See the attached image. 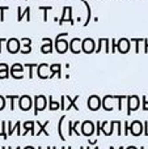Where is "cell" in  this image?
I'll return each instance as SVG.
<instances>
[{"label":"cell","instance_id":"6da1fadb","mask_svg":"<svg viewBox=\"0 0 148 149\" xmlns=\"http://www.w3.org/2000/svg\"><path fill=\"white\" fill-rule=\"evenodd\" d=\"M47 107V100L45 95H36L34 97V115H38V113L43 111Z\"/></svg>","mask_w":148,"mask_h":149},{"label":"cell","instance_id":"7a4b0ae2","mask_svg":"<svg viewBox=\"0 0 148 149\" xmlns=\"http://www.w3.org/2000/svg\"><path fill=\"white\" fill-rule=\"evenodd\" d=\"M140 106V100L138 95H128L127 97V115H131L133 111H136Z\"/></svg>","mask_w":148,"mask_h":149},{"label":"cell","instance_id":"3957f363","mask_svg":"<svg viewBox=\"0 0 148 149\" xmlns=\"http://www.w3.org/2000/svg\"><path fill=\"white\" fill-rule=\"evenodd\" d=\"M33 106V100H31L30 95H21L18 98V107L22 111H28L31 109Z\"/></svg>","mask_w":148,"mask_h":149},{"label":"cell","instance_id":"277c9868","mask_svg":"<svg viewBox=\"0 0 148 149\" xmlns=\"http://www.w3.org/2000/svg\"><path fill=\"white\" fill-rule=\"evenodd\" d=\"M37 74H38V77L39 79H42V80L50 79V74H51L50 64H46V63L38 64V67H37Z\"/></svg>","mask_w":148,"mask_h":149},{"label":"cell","instance_id":"5b68a950","mask_svg":"<svg viewBox=\"0 0 148 149\" xmlns=\"http://www.w3.org/2000/svg\"><path fill=\"white\" fill-rule=\"evenodd\" d=\"M55 50L58 51V54H64L70 50V42L66 41L64 38L55 39Z\"/></svg>","mask_w":148,"mask_h":149},{"label":"cell","instance_id":"8992f818","mask_svg":"<svg viewBox=\"0 0 148 149\" xmlns=\"http://www.w3.org/2000/svg\"><path fill=\"white\" fill-rule=\"evenodd\" d=\"M130 131L133 136H140L144 132V124L139 120H134L133 123L130 124Z\"/></svg>","mask_w":148,"mask_h":149},{"label":"cell","instance_id":"52a82bcc","mask_svg":"<svg viewBox=\"0 0 148 149\" xmlns=\"http://www.w3.org/2000/svg\"><path fill=\"white\" fill-rule=\"evenodd\" d=\"M7 50L10 54H16L21 50V42L16 38H10L7 41Z\"/></svg>","mask_w":148,"mask_h":149},{"label":"cell","instance_id":"ba28073f","mask_svg":"<svg viewBox=\"0 0 148 149\" xmlns=\"http://www.w3.org/2000/svg\"><path fill=\"white\" fill-rule=\"evenodd\" d=\"M66 21H68L71 25L75 24V21H73V18H72V8L71 7H64L63 8V16H62V18L59 20V25H63V22H66Z\"/></svg>","mask_w":148,"mask_h":149},{"label":"cell","instance_id":"9c48e42d","mask_svg":"<svg viewBox=\"0 0 148 149\" xmlns=\"http://www.w3.org/2000/svg\"><path fill=\"white\" fill-rule=\"evenodd\" d=\"M94 124L93 122L91 120H85L81 123V134L85 135V136H92V135L94 134Z\"/></svg>","mask_w":148,"mask_h":149},{"label":"cell","instance_id":"30bf717a","mask_svg":"<svg viewBox=\"0 0 148 149\" xmlns=\"http://www.w3.org/2000/svg\"><path fill=\"white\" fill-rule=\"evenodd\" d=\"M81 47H83V51L85 52V54H92L93 51H96V42L92 38H85L83 41Z\"/></svg>","mask_w":148,"mask_h":149},{"label":"cell","instance_id":"8fae6325","mask_svg":"<svg viewBox=\"0 0 148 149\" xmlns=\"http://www.w3.org/2000/svg\"><path fill=\"white\" fill-rule=\"evenodd\" d=\"M102 105V101L98 95H91L88 100V107L92 111H97Z\"/></svg>","mask_w":148,"mask_h":149},{"label":"cell","instance_id":"7c38bea8","mask_svg":"<svg viewBox=\"0 0 148 149\" xmlns=\"http://www.w3.org/2000/svg\"><path fill=\"white\" fill-rule=\"evenodd\" d=\"M81 45H83V41L80 38H72V41L70 42V51L72 54H80L83 51Z\"/></svg>","mask_w":148,"mask_h":149},{"label":"cell","instance_id":"4fadbf2b","mask_svg":"<svg viewBox=\"0 0 148 149\" xmlns=\"http://www.w3.org/2000/svg\"><path fill=\"white\" fill-rule=\"evenodd\" d=\"M130 39L127 38H121L119 41H118V51L121 52V54H127L128 51H130Z\"/></svg>","mask_w":148,"mask_h":149},{"label":"cell","instance_id":"5bb4252c","mask_svg":"<svg viewBox=\"0 0 148 149\" xmlns=\"http://www.w3.org/2000/svg\"><path fill=\"white\" fill-rule=\"evenodd\" d=\"M102 127V132L105 134V136H110L114 131V120L113 122H102L101 124Z\"/></svg>","mask_w":148,"mask_h":149},{"label":"cell","instance_id":"9a60e30c","mask_svg":"<svg viewBox=\"0 0 148 149\" xmlns=\"http://www.w3.org/2000/svg\"><path fill=\"white\" fill-rule=\"evenodd\" d=\"M34 126H36V122H30V120L25 122V123L22 124L24 132L21 135H22V136H25L28 132H31V135H33V136H36V132H34Z\"/></svg>","mask_w":148,"mask_h":149},{"label":"cell","instance_id":"2e32d148","mask_svg":"<svg viewBox=\"0 0 148 149\" xmlns=\"http://www.w3.org/2000/svg\"><path fill=\"white\" fill-rule=\"evenodd\" d=\"M80 122H70V123H68V135H70V136H72V134H75L76 136H80V132L77 131V127L80 126Z\"/></svg>","mask_w":148,"mask_h":149},{"label":"cell","instance_id":"e0dca14e","mask_svg":"<svg viewBox=\"0 0 148 149\" xmlns=\"http://www.w3.org/2000/svg\"><path fill=\"white\" fill-rule=\"evenodd\" d=\"M64 98H66V102H68V105L66 106V110H70V109H75V110H77L79 111V106H76V101L79 100V95H75V98H71V97H68V95H64Z\"/></svg>","mask_w":148,"mask_h":149},{"label":"cell","instance_id":"ac0fdd59","mask_svg":"<svg viewBox=\"0 0 148 149\" xmlns=\"http://www.w3.org/2000/svg\"><path fill=\"white\" fill-rule=\"evenodd\" d=\"M17 10H18V16H17V21H18V22H20V21L24 18V16H26V21H28V22H30V8L26 7L25 10H24V12H21V7H18Z\"/></svg>","mask_w":148,"mask_h":149},{"label":"cell","instance_id":"d6986e66","mask_svg":"<svg viewBox=\"0 0 148 149\" xmlns=\"http://www.w3.org/2000/svg\"><path fill=\"white\" fill-rule=\"evenodd\" d=\"M49 123H50L49 120H47V122H45L43 124H42L41 122H36V124H37V126L39 127V130H38V131H37V132H36V136H39V135H41V134H43L45 136H49V132L46 131V127L49 126Z\"/></svg>","mask_w":148,"mask_h":149},{"label":"cell","instance_id":"ffe728a7","mask_svg":"<svg viewBox=\"0 0 148 149\" xmlns=\"http://www.w3.org/2000/svg\"><path fill=\"white\" fill-rule=\"evenodd\" d=\"M83 4L85 5V8H87V20H85V22H84V26H88L89 25V21H91V17H92V9H91V7H89L88 1H85V0H84Z\"/></svg>","mask_w":148,"mask_h":149},{"label":"cell","instance_id":"44dd1931","mask_svg":"<svg viewBox=\"0 0 148 149\" xmlns=\"http://www.w3.org/2000/svg\"><path fill=\"white\" fill-rule=\"evenodd\" d=\"M49 109L51 111H57V110H59V109H60V103L52 101V95H50V97H49Z\"/></svg>","mask_w":148,"mask_h":149},{"label":"cell","instance_id":"7402d4cb","mask_svg":"<svg viewBox=\"0 0 148 149\" xmlns=\"http://www.w3.org/2000/svg\"><path fill=\"white\" fill-rule=\"evenodd\" d=\"M64 118H66V116L63 115L62 118L59 119V123H58V134H59V139H60V140H63V141L66 140L64 135H63V131H62V126H63V120H64Z\"/></svg>","mask_w":148,"mask_h":149},{"label":"cell","instance_id":"603a6c76","mask_svg":"<svg viewBox=\"0 0 148 149\" xmlns=\"http://www.w3.org/2000/svg\"><path fill=\"white\" fill-rule=\"evenodd\" d=\"M7 126H8V136H10V135L13 134V131H15V130H17L18 127L21 126V122H17V123L15 124V126H13V124L10 123V122H8Z\"/></svg>","mask_w":148,"mask_h":149},{"label":"cell","instance_id":"cb8c5ba5","mask_svg":"<svg viewBox=\"0 0 148 149\" xmlns=\"http://www.w3.org/2000/svg\"><path fill=\"white\" fill-rule=\"evenodd\" d=\"M41 51L43 54H50L52 51V43H43L41 47Z\"/></svg>","mask_w":148,"mask_h":149},{"label":"cell","instance_id":"d4e9b609","mask_svg":"<svg viewBox=\"0 0 148 149\" xmlns=\"http://www.w3.org/2000/svg\"><path fill=\"white\" fill-rule=\"evenodd\" d=\"M21 47L31 49V39L30 38H22L21 39Z\"/></svg>","mask_w":148,"mask_h":149},{"label":"cell","instance_id":"484cf974","mask_svg":"<svg viewBox=\"0 0 148 149\" xmlns=\"http://www.w3.org/2000/svg\"><path fill=\"white\" fill-rule=\"evenodd\" d=\"M26 68H29V79H33V68L38 67V64H33V63H26L25 64Z\"/></svg>","mask_w":148,"mask_h":149},{"label":"cell","instance_id":"4316f807","mask_svg":"<svg viewBox=\"0 0 148 149\" xmlns=\"http://www.w3.org/2000/svg\"><path fill=\"white\" fill-rule=\"evenodd\" d=\"M114 127L117 128V135L118 136H121V135L123 134L122 132V123H121L119 120H114Z\"/></svg>","mask_w":148,"mask_h":149},{"label":"cell","instance_id":"83f0119b","mask_svg":"<svg viewBox=\"0 0 148 149\" xmlns=\"http://www.w3.org/2000/svg\"><path fill=\"white\" fill-rule=\"evenodd\" d=\"M9 76V68H0V79H7Z\"/></svg>","mask_w":148,"mask_h":149},{"label":"cell","instance_id":"f1b7e54d","mask_svg":"<svg viewBox=\"0 0 148 149\" xmlns=\"http://www.w3.org/2000/svg\"><path fill=\"white\" fill-rule=\"evenodd\" d=\"M24 72H21V71H13V72H10V76L13 77V79H16V80H20V79H22L24 77Z\"/></svg>","mask_w":148,"mask_h":149},{"label":"cell","instance_id":"f546056e","mask_svg":"<svg viewBox=\"0 0 148 149\" xmlns=\"http://www.w3.org/2000/svg\"><path fill=\"white\" fill-rule=\"evenodd\" d=\"M7 98L10 100V110H15V101L18 100V95H7Z\"/></svg>","mask_w":148,"mask_h":149},{"label":"cell","instance_id":"4dcf8cb0","mask_svg":"<svg viewBox=\"0 0 148 149\" xmlns=\"http://www.w3.org/2000/svg\"><path fill=\"white\" fill-rule=\"evenodd\" d=\"M39 9L43 12V20L47 21V12L52 9V7H39Z\"/></svg>","mask_w":148,"mask_h":149},{"label":"cell","instance_id":"1f68e13d","mask_svg":"<svg viewBox=\"0 0 148 149\" xmlns=\"http://www.w3.org/2000/svg\"><path fill=\"white\" fill-rule=\"evenodd\" d=\"M143 41H144L143 38H138V39L133 38V39H131V42H135V52H136V54L139 52V45H140V42H143Z\"/></svg>","mask_w":148,"mask_h":149},{"label":"cell","instance_id":"d6a6232c","mask_svg":"<svg viewBox=\"0 0 148 149\" xmlns=\"http://www.w3.org/2000/svg\"><path fill=\"white\" fill-rule=\"evenodd\" d=\"M105 43V38H100L98 42H97V49H96V54H98V52H101V49H102V45Z\"/></svg>","mask_w":148,"mask_h":149},{"label":"cell","instance_id":"836d02e7","mask_svg":"<svg viewBox=\"0 0 148 149\" xmlns=\"http://www.w3.org/2000/svg\"><path fill=\"white\" fill-rule=\"evenodd\" d=\"M13 71H21V72H24V67L20 63H16V64H13L12 67H10V72H13Z\"/></svg>","mask_w":148,"mask_h":149},{"label":"cell","instance_id":"e575fe53","mask_svg":"<svg viewBox=\"0 0 148 149\" xmlns=\"http://www.w3.org/2000/svg\"><path fill=\"white\" fill-rule=\"evenodd\" d=\"M60 68H62V65H60V64H51V65H50L51 72H55L57 74H58V72H62V71H60Z\"/></svg>","mask_w":148,"mask_h":149},{"label":"cell","instance_id":"d590c367","mask_svg":"<svg viewBox=\"0 0 148 149\" xmlns=\"http://www.w3.org/2000/svg\"><path fill=\"white\" fill-rule=\"evenodd\" d=\"M128 131H130V123H128V122H125V123H123V135L127 136Z\"/></svg>","mask_w":148,"mask_h":149},{"label":"cell","instance_id":"8d00e7d4","mask_svg":"<svg viewBox=\"0 0 148 149\" xmlns=\"http://www.w3.org/2000/svg\"><path fill=\"white\" fill-rule=\"evenodd\" d=\"M102 122H97L96 123V136H100L102 132V127H101Z\"/></svg>","mask_w":148,"mask_h":149},{"label":"cell","instance_id":"74e56055","mask_svg":"<svg viewBox=\"0 0 148 149\" xmlns=\"http://www.w3.org/2000/svg\"><path fill=\"white\" fill-rule=\"evenodd\" d=\"M110 39H108V38H105V52H106V54H109V52H112V50H110Z\"/></svg>","mask_w":148,"mask_h":149},{"label":"cell","instance_id":"f35d334b","mask_svg":"<svg viewBox=\"0 0 148 149\" xmlns=\"http://www.w3.org/2000/svg\"><path fill=\"white\" fill-rule=\"evenodd\" d=\"M142 101H143V110H144V111H148V101H147V97H146V95H143Z\"/></svg>","mask_w":148,"mask_h":149},{"label":"cell","instance_id":"ab89813d","mask_svg":"<svg viewBox=\"0 0 148 149\" xmlns=\"http://www.w3.org/2000/svg\"><path fill=\"white\" fill-rule=\"evenodd\" d=\"M115 50H118V43L115 42V39H112V52L115 54Z\"/></svg>","mask_w":148,"mask_h":149},{"label":"cell","instance_id":"60d3db41","mask_svg":"<svg viewBox=\"0 0 148 149\" xmlns=\"http://www.w3.org/2000/svg\"><path fill=\"white\" fill-rule=\"evenodd\" d=\"M4 107H5V98L3 95H0V110H3Z\"/></svg>","mask_w":148,"mask_h":149},{"label":"cell","instance_id":"b9f144b4","mask_svg":"<svg viewBox=\"0 0 148 149\" xmlns=\"http://www.w3.org/2000/svg\"><path fill=\"white\" fill-rule=\"evenodd\" d=\"M60 110H66V98L62 95V101H60Z\"/></svg>","mask_w":148,"mask_h":149},{"label":"cell","instance_id":"7bdbcfd3","mask_svg":"<svg viewBox=\"0 0 148 149\" xmlns=\"http://www.w3.org/2000/svg\"><path fill=\"white\" fill-rule=\"evenodd\" d=\"M144 135L146 136H148V122H144Z\"/></svg>","mask_w":148,"mask_h":149},{"label":"cell","instance_id":"ee69618b","mask_svg":"<svg viewBox=\"0 0 148 149\" xmlns=\"http://www.w3.org/2000/svg\"><path fill=\"white\" fill-rule=\"evenodd\" d=\"M42 42H43V43H52V39L51 38H42Z\"/></svg>","mask_w":148,"mask_h":149},{"label":"cell","instance_id":"f6af8a7d","mask_svg":"<svg viewBox=\"0 0 148 149\" xmlns=\"http://www.w3.org/2000/svg\"><path fill=\"white\" fill-rule=\"evenodd\" d=\"M144 52H146V54L148 52V41L147 39H144Z\"/></svg>","mask_w":148,"mask_h":149},{"label":"cell","instance_id":"bcb514c9","mask_svg":"<svg viewBox=\"0 0 148 149\" xmlns=\"http://www.w3.org/2000/svg\"><path fill=\"white\" fill-rule=\"evenodd\" d=\"M89 144H91V145H96L97 144V140L96 139H94V140H89Z\"/></svg>","mask_w":148,"mask_h":149},{"label":"cell","instance_id":"7dc6e473","mask_svg":"<svg viewBox=\"0 0 148 149\" xmlns=\"http://www.w3.org/2000/svg\"><path fill=\"white\" fill-rule=\"evenodd\" d=\"M126 149H138V148H136V147H134V145H130V147H128V148H126Z\"/></svg>","mask_w":148,"mask_h":149},{"label":"cell","instance_id":"c3c4849f","mask_svg":"<svg viewBox=\"0 0 148 149\" xmlns=\"http://www.w3.org/2000/svg\"><path fill=\"white\" fill-rule=\"evenodd\" d=\"M24 149H34V148H33V147H30V145H28V147H25Z\"/></svg>","mask_w":148,"mask_h":149},{"label":"cell","instance_id":"681fc988","mask_svg":"<svg viewBox=\"0 0 148 149\" xmlns=\"http://www.w3.org/2000/svg\"><path fill=\"white\" fill-rule=\"evenodd\" d=\"M109 149H114V147H110ZM118 149H125V148H123V147H119V148H118Z\"/></svg>","mask_w":148,"mask_h":149},{"label":"cell","instance_id":"f907efd6","mask_svg":"<svg viewBox=\"0 0 148 149\" xmlns=\"http://www.w3.org/2000/svg\"><path fill=\"white\" fill-rule=\"evenodd\" d=\"M38 149H42V147H39V148H38ZM46 149H51V147H47V148H46Z\"/></svg>","mask_w":148,"mask_h":149},{"label":"cell","instance_id":"816d5d0a","mask_svg":"<svg viewBox=\"0 0 148 149\" xmlns=\"http://www.w3.org/2000/svg\"><path fill=\"white\" fill-rule=\"evenodd\" d=\"M85 149H91V148H89V147H87ZM94 149H98V148H97V147H94Z\"/></svg>","mask_w":148,"mask_h":149},{"label":"cell","instance_id":"f5cc1de1","mask_svg":"<svg viewBox=\"0 0 148 149\" xmlns=\"http://www.w3.org/2000/svg\"><path fill=\"white\" fill-rule=\"evenodd\" d=\"M8 149H12V148H10V147H9V148H8ZM16 149H21V148H20V147H17V148H16Z\"/></svg>","mask_w":148,"mask_h":149},{"label":"cell","instance_id":"db71d44e","mask_svg":"<svg viewBox=\"0 0 148 149\" xmlns=\"http://www.w3.org/2000/svg\"><path fill=\"white\" fill-rule=\"evenodd\" d=\"M52 149H57V148H55V147H52ZM62 149H66V148H62Z\"/></svg>","mask_w":148,"mask_h":149},{"label":"cell","instance_id":"11a10c76","mask_svg":"<svg viewBox=\"0 0 148 149\" xmlns=\"http://www.w3.org/2000/svg\"><path fill=\"white\" fill-rule=\"evenodd\" d=\"M140 149H148V148H144V147H142V148H140Z\"/></svg>","mask_w":148,"mask_h":149},{"label":"cell","instance_id":"9f6ffc18","mask_svg":"<svg viewBox=\"0 0 148 149\" xmlns=\"http://www.w3.org/2000/svg\"><path fill=\"white\" fill-rule=\"evenodd\" d=\"M80 149H84V147H80Z\"/></svg>","mask_w":148,"mask_h":149},{"label":"cell","instance_id":"6f0895ef","mask_svg":"<svg viewBox=\"0 0 148 149\" xmlns=\"http://www.w3.org/2000/svg\"><path fill=\"white\" fill-rule=\"evenodd\" d=\"M67 149H71V147H67Z\"/></svg>","mask_w":148,"mask_h":149},{"label":"cell","instance_id":"680465c9","mask_svg":"<svg viewBox=\"0 0 148 149\" xmlns=\"http://www.w3.org/2000/svg\"><path fill=\"white\" fill-rule=\"evenodd\" d=\"M81 1H84V0H81Z\"/></svg>","mask_w":148,"mask_h":149}]
</instances>
